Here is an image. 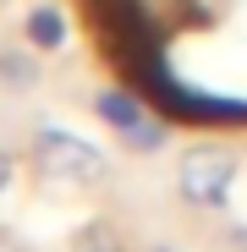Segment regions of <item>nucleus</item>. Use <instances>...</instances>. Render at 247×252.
I'll return each mask as SVG.
<instances>
[{"label": "nucleus", "instance_id": "2", "mask_svg": "<svg viewBox=\"0 0 247 252\" xmlns=\"http://www.w3.org/2000/svg\"><path fill=\"white\" fill-rule=\"evenodd\" d=\"M236 170H242L236 148H225V143H192V148L176 159V192H181V203H192V208L225 214V208H231V192H236Z\"/></svg>", "mask_w": 247, "mask_h": 252}, {"label": "nucleus", "instance_id": "9", "mask_svg": "<svg viewBox=\"0 0 247 252\" xmlns=\"http://www.w3.org/2000/svg\"><path fill=\"white\" fill-rule=\"evenodd\" d=\"M0 252H22V247H17V241H11L6 230H0Z\"/></svg>", "mask_w": 247, "mask_h": 252}, {"label": "nucleus", "instance_id": "3", "mask_svg": "<svg viewBox=\"0 0 247 252\" xmlns=\"http://www.w3.org/2000/svg\"><path fill=\"white\" fill-rule=\"evenodd\" d=\"M94 110H99V121L110 126L115 137H121V132H132L138 121H148V99H143L138 88H105V94L94 99Z\"/></svg>", "mask_w": 247, "mask_h": 252}, {"label": "nucleus", "instance_id": "1", "mask_svg": "<svg viewBox=\"0 0 247 252\" xmlns=\"http://www.w3.org/2000/svg\"><path fill=\"white\" fill-rule=\"evenodd\" d=\"M33 170L44 181H55V187L94 192V187L110 181V159L94 143H82L77 132H66V126H38L33 132Z\"/></svg>", "mask_w": 247, "mask_h": 252}, {"label": "nucleus", "instance_id": "6", "mask_svg": "<svg viewBox=\"0 0 247 252\" xmlns=\"http://www.w3.org/2000/svg\"><path fill=\"white\" fill-rule=\"evenodd\" d=\"M165 137H171V132H165V121H138L132 126V132H121V148H132V154H159L165 148Z\"/></svg>", "mask_w": 247, "mask_h": 252}, {"label": "nucleus", "instance_id": "8", "mask_svg": "<svg viewBox=\"0 0 247 252\" xmlns=\"http://www.w3.org/2000/svg\"><path fill=\"white\" fill-rule=\"evenodd\" d=\"M11 170H17V164H11V154H6V148H0V192H6V187H11Z\"/></svg>", "mask_w": 247, "mask_h": 252}, {"label": "nucleus", "instance_id": "5", "mask_svg": "<svg viewBox=\"0 0 247 252\" xmlns=\"http://www.w3.org/2000/svg\"><path fill=\"white\" fill-rule=\"evenodd\" d=\"M66 252H127V241H121V230H115L110 220H88V225L66 241Z\"/></svg>", "mask_w": 247, "mask_h": 252}, {"label": "nucleus", "instance_id": "7", "mask_svg": "<svg viewBox=\"0 0 247 252\" xmlns=\"http://www.w3.org/2000/svg\"><path fill=\"white\" fill-rule=\"evenodd\" d=\"M33 77H38L33 55H22V50H0V82H6V88H33Z\"/></svg>", "mask_w": 247, "mask_h": 252}, {"label": "nucleus", "instance_id": "4", "mask_svg": "<svg viewBox=\"0 0 247 252\" xmlns=\"http://www.w3.org/2000/svg\"><path fill=\"white\" fill-rule=\"evenodd\" d=\"M28 44L33 50H66V17L55 11V6H33L28 11Z\"/></svg>", "mask_w": 247, "mask_h": 252}, {"label": "nucleus", "instance_id": "10", "mask_svg": "<svg viewBox=\"0 0 247 252\" xmlns=\"http://www.w3.org/2000/svg\"><path fill=\"white\" fill-rule=\"evenodd\" d=\"M154 252H176V247H154Z\"/></svg>", "mask_w": 247, "mask_h": 252}]
</instances>
